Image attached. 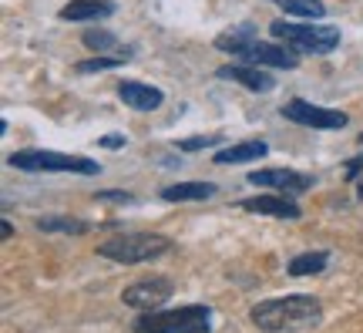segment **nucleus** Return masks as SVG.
<instances>
[{"instance_id": "1", "label": "nucleus", "mask_w": 363, "mask_h": 333, "mask_svg": "<svg viewBox=\"0 0 363 333\" xmlns=\"http://www.w3.org/2000/svg\"><path fill=\"white\" fill-rule=\"evenodd\" d=\"M252 327L262 333H299L323 320V303L310 293H293L279 300H262L249 310Z\"/></svg>"}, {"instance_id": "2", "label": "nucleus", "mask_w": 363, "mask_h": 333, "mask_svg": "<svg viewBox=\"0 0 363 333\" xmlns=\"http://www.w3.org/2000/svg\"><path fill=\"white\" fill-rule=\"evenodd\" d=\"M172 249V239L162 232H121L98 243V256L121 263V266H135V263H152V259L165 256Z\"/></svg>"}, {"instance_id": "3", "label": "nucleus", "mask_w": 363, "mask_h": 333, "mask_svg": "<svg viewBox=\"0 0 363 333\" xmlns=\"http://www.w3.org/2000/svg\"><path fill=\"white\" fill-rule=\"evenodd\" d=\"M212 310L208 307H179V310H148L135 317V333H208Z\"/></svg>"}, {"instance_id": "4", "label": "nucleus", "mask_w": 363, "mask_h": 333, "mask_svg": "<svg viewBox=\"0 0 363 333\" xmlns=\"http://www.w3.org/2000/svg\"><path fill=\"white\" fill-rule=\"evenodd\" d=\"M269 34L276 40L289 44L293 51L316 54V58H323V54L340 48V31L330 24H310V21H306V24H289V21H272Z\"/></svg>"}, {"instance_id": "5", "label": "nucleus", "mask_w": 363, "mask_h": 333, "mask_svg": "<svg viewBox=\"0 0 363 333\" xmlns=\"http://www.w3.org/2000/svg\"><path fill=\"white\" fill-rule=\"evenodd\" d=\"M7 162L21 172H78V175H98L101 172V165L88 155H65L48 152V148H24V152H13Z\"/></svg>"}, {"instance_id": "6", "label": "nucleus", "mask_w": 363, "mask_h": 333, "mask_svg": "<svg viewBox=\"0 0 363 333\" xmlns=\"http://www.w3.org/2000/svg\"><path fill=\"white\" fill-rule=\"evenodd\" d=\"M279 111H283L286 121L303 125V129H316V131H337V129H347V125H350V115H347V111H337V108H320V104L303 102V98L286 102Z\"/></svg>"}, {"instance_id": "7", "label": "nucleus", "mask_w": 363, "mask_h": 333, "mask_svg": "<svg viewBox=\"0 0 363 333\" xmlns=\"http://www.w3.org/2000/svg\"><path fill=\"white\" fill-rule=\"evenodd\" d=\"M175 293V283L169 276H145V280H135L131 286L121 290V303L138 313H148V310H162Z\"/></svg>"}, {"instance_id": "8", "label": "nucleus", "mask_w": 363, "mask_h": 333, "mask_svg": "<svg viewBox=\"0 0 363 333\" xmlns=\"http://www.w3.org/2000/svg\"><path fill=\"white\" fill-rule=\"evenodd\" d=\"M246 182L259 185V189H272V192H279V195H303V192H310V185H313L310 175H303L296 168H256Z\"/></svg>"}, {"instance_id": "9", "label": "nucleus", "mask_w": 363, "mask_h": 333, "mask_svg": "<svg viewBox=\"0 0 363 333\" xmlns=\"http://www.w3.org/2000/svg\"><path fill=\"white\" fill-rule=\"evenodd\" d=\"M239 58L256 67H279V71L299 67V51H293L289 44H269V40H252Z\"/></svg>"}, {"instance_id": "10", "label": "nucleus", "mask_w": 363, "mask_h": 333, "mask_svg": "<svg viewBox=\"0 0 363 333\" xmlns=\"http://www.w3.org/2000/svg\"><path fill=\"white\" fill-rule=\"evenodd\" d=\"M239 209H246L252 216H269V219H299L303 209H299L289 195H252V199H242Z\"/></svg>"}, {"instance_id": "11", "label": "nucleus", "mask_w": 363, "mask_h": 333, "mask_svg": "<svg viewBox=\"0 0 363 333\" xmlns=\"http://www.w3.org/2000/svg\"><path fill=\"white\" fill-rule=\"evenodd\" d=\"M118 98L128 104L131 111H155L165 102L162 88H152V84H142V81H121L118 84Z\"/></svg>"}, {"instance_id": "12", "label": "nucleus", "mask_w": 363, "mask_h": 333, "mask_svg": "<svg viewBox=\"0 0 363 333\" xmlns=\"http://www.w3.org/2000/svg\"><path fill=\"white\" fill-rule=\"evenodd\" d=\"M216 75L222 81H235V84H242L249 91H272L276 88V77L272 75H262L256 65H222Z\"/></svg>"}, {"instance_id": "13", "label": "nucleus", "mask_w": 363, "mask_h": 333, "mask_svg": "<svg viewBox=\"0 0 363 333\" xmlns=\"http://www.w3.org/2000/svg\"><path fill=\"white\" fill-rule=\"evenodd\" d=\"M118 7L111 4V0H71V4H65L61 7V21H67V24H81V21H104V17H111Z\"/></svg>"}, {"instance_id": "14", "label": "nucleus", "mask_w": 363, "mask_h": 333, "mask_svg": "<svg viewBox=\"0 0 363 333\" xmlns=\"http://www.w3.org/2000/svg\"><path fill=\"white\" fill-rule=\"evenodd\" d=\"M252 40H259V27L246 21V24H235V27H229V31H222L219 38H216V51L235 54V58H239Z\"/></svg>"}, {"instance_id": "15", "label": "nucleus", "mask_w": 363, "mask_h": 333, "mask_svg": "<svg viewBox=\"0 0 363 333\" xmlns=\"http://www.w3.org/2000/svg\"><path fill=\"white\" fill-rule=\"evenodd\" d=\"M81 44L91 48L94 54H115V58H128V61H131V54H135V51H128V48H121V40H118L111 31H104V27L84 31V34H81Z\"/></svg>"}, {"instance_id": "16", "label": "nucleus", "mask_w": 363, "mask_h": 333, "mask_svg": "<svg viewBox=\"0 0 363 333\" xmlns=\"http://www.w3.org/2000/svg\"><path fill=\"white\" fill-rule=\"evenodd\" d=\"M269 152L266 148V141H239V145H229V148H222L219 155H212V162L216 165H242V162H252V158H262V155Z\"/></svg>"}, {"instance_id": "17", "label": "nucleus", "mask_w": 363, "mask_h": 333, "mask_svg": "<svg viewBox=\"0 0 363 333\" xmlns=\"http://www.w3.org/2000/svg\"><path fill=\"white\" fill-rule=\"evenodd\" d=\"M212 195H216L212 182H175V185L162 189L165 202H199V199H212Z\"/></svg>"}, {"instance_id": "18", "label": "nucleus", "mask_w": 363, "mask_h": 333, "mask_svg": "<svg viewBox=\"0 0 363 333\" xmlns=\"http://www.w3.org/2000/svg\"><path fill=\"white\" fill-rule=\"evenodd\" d=\"M326 263H330V253H326V249H316V253H299L296 259H289L286 273H289V276H313V273H323Z\"/></svg>"}, {"instance_id": "19", "label": "nucleus", "mask_w": 363, "mask_h": 333, "mask_svg": "<svg viewBox=\"0 0 363 333\" xmlns=\"http://www.w3.org/2000/svg\"><path fill=\"white\" fill-rule=\"evenodd\" d=\"M34 226H38L40 232H65V236H84V232H91V222H84V219H67V216L38 219Z\"/></svg>"}, {"instance_id": "20", "label": "nucleus", "mask_w": 363, "mask_h": 333, "mask_svg": "<svg viewBox=\"0 0 363 333\" xmlns=\"http://www.w3.org/2000/svg\"><path fill=\"white\" fill-rule=\"evenodd\" d=\"M289 17H306V21H320L326 17V4L323 0H276Z\"/></svg>"}, {"instance_id": "21", "label": "nucleus", "mask_w": 363, "mask_h": 333, "mask_svg": "<svg viewBox=\"0 0 363 333\" xmlns=\"http://www.w3.org/2000/svg\"><path fill=\"white\" fill-rule=\"evenodd\" d=\"M128 58H115V54H94L88 61H78L74 71L78 75H98V71H111V67H121Z\"/></svg>"}, {"instance_id": "22", "label": "nucleus", "mask_w": 363, "mask_h": 333, "mask_svg": "<svg viewBox=\"0 0 363 333\" xmlns=\"http://www.w3.org/2000/svg\"><path fill=\"white\" fill-rule=\"evenodd\" d=\"M219 135H195V138H182L179 148L182 152H199V148H212V145H219Z\"/></svg>"}, {"instance_id": "23", "label": "nucleus", "mask_w": 363, "mask_h": 333, "mask_svg": "<svg viewBox=\"0 0 363 333\" xmlns=\"http://www.w3.org/2000/svg\"><path fill=\"white\" fill-rule=\"evenodd\" d=\"M94 199H98V202H118V205L135 202V195H131V192H98Z\"/></svg>"}, {"instance_id": "24", "label": "nucleus", "mask_w": 363, "mask_h": 333, "mask_svg": "<svg viewBox=\"0 0 363 333\" xmlns=\"http://www.w3.org/2000/svg\"><path fill=\"white\" fill-rule=\"evenodd\" d=\"M360 168H363V155L360 158H353L350 165H347V182H357V172H360Z\"/></svg>"}, {"instance_id": "25", "label": "nucleus", "mask_w": 363, "mask_h": 333, "mask_svg": "<svg viewBox=\"0 0 363 333\" xmlns=\"http://www.w3.org/2000/svg\"><path fill=\"white\" fill-rule=\"evenodd\" d=\"M101 145H104V148H121V145H125V138H121V135H108V138H101Z\"/></svg>"}, {"instance_id": "26", "label": "nucleus", "mask_w": 363, "mask_h": 333, "mask_svg": "<svg viewBox=\"0 0 363 333\" xmlns=\"http://www.w3.org/2000/svg\"><path fill=\"white\" fill-rule=\"evenodd\" d=\"M0 232H4V239H11V236H13V226L7 222V219H4V226H0Z\"/></svg>"}, {"instance_id": "27", "label": "nucleus", "mask_w": 363, "mask_h": 333, "mask_svg": "<svg viewBox=\"0 0 363 333\" xmlns=\"http://www.w3.org/2000/svg\"><path fill=\"white\" fill-rule=\"evenodd\" d=\"M357 199H363V179H357Z\"/></svg>"}, {"instance_id": "28", "label": "nucleus", "mask_w": 363, "mask_h": 333, "mask_svg": "<svg viewBox=\"0 0 363 333\" xmlns=\"http://www.w3.org/2000/svg\"><path fill=\"white\" fill-rule=\"evenodd\" d=\"M357 141H360V145H363V135H360V138H357Z\"/></svg>"}]
</instances>
